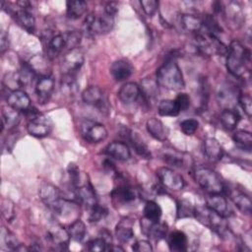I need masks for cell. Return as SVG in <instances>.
Segmentation results:
<instances>
[{
  "instance_id": "cell-1",
  "label": "cell",
  "mask_w": 252,
  "mask_h": 252,
  "mask_svg": "<svg viewBox=\"0 0 252 252\" xmlns=\"http://www.w3.org/2000/svg\"><path fill=\"white\" fill-rule=\"evenodd\" d=\"M226 68L234 77H242L248 71L250 63V50L239 41L233 40L227 47Z\"/></svg>"
},
{
  "instance_id": "cell-2",
  "label": "cell",
  "mask_w": 252,
  "mask_h": 252,
  "mask_svg": "<svg viewBox=\"0 0 252 252\" xmlns=\"http://www.w3.org/2000/svg\"><path fill=\"white\" fill-rule=\"evenodd\" d=\"M157 83L168 90H180L184 87L182 72L177 63L170 59L163 63L157 71Z\"/></svg>"
},
{
  "instance_id": "cell-3",
  "label": "cell",
  "mask_w": 252,
  "mask_h": 252,
  "mask_svg": "<svg viewBox=\"0 0 252 252\" xmlns=\"http://www.w3.org/2000/svg\"><path fill=\"white\" fill-rule=\"evenodd\" d=\"M194 178L208 194H218L224 190V184L220 176L211 168L198 167L194 171Z\"/></svg>"
},
{
  "instance_id": "cell-4",
  "label": "cell",
  "mask_w": 252,
  "mask_h": 252,
  "mask_svg": "<svg viewBox=\"0 0 252 252\" xmlns=\"http://www.w3.org/2000/svg\"><path fill=\"white\" fill-rule=\"evenodd\" d=\"M195 46L197 50L207 56L215 54H226L227 47L214 36L204 31H201L195 35Z\"/></svg>"
},
{
  "instance_id": "cell-5",
  "label": "cell",
  "mask_w": 252,
  "mask_h": 252,
  "mask_svg": "<svg viewBox=\"0 0 252 252\" xmlns=\"http://www.w3.org/2000/svg\"><path fill=\"white\" fill-rule=\"evenodd\" d=\"M194 216L199 220L200 222L209 226L212 230L218 234L223 236L227 232V226L224 221V218L212 211L208 207L195 208Z\"/></svg>"
},
{
  "instance_id": "cell-6",
  "label": "cell",
  "mask_w": 252,
  "mask_h": 252,
  "mask_svg": "<svg viewBox=\"0 0 252 252\" xmlns=\"http://www.w3.org/2000/svg\"><path fill=\"white\" fill-rule=\"evenodd\" d=\"M113 25V17L105 14L104 12L102 15L92 13L87 16L84 22L85 31L92 35L105 34L112 30Z\"/></svg>"
},
{
  "instance_id": "cell-7",
  "label": "cell",
  "mask_w": 252,
  "mask_h": 252,
  "mask_svg": "<svg viewBox=\"0 0 252 252\" xmlns=\"http://www.w3.org/2000/svg\"><path fill=\"white\" fill-rule=\"evenodd\" d=\"M79 130L82 137L89 143H99L107 137V130L105 127L94 120L83 119L79 123Z\"/></svg>"
},
{
  "instance_id": "cell-8",
  "label": "cell",
  "mask_w": 252,
  "mask_h": 252,
  "mask_svg": "<svg viewBox=\"0 0 252 252\" xmlns=\"http://www.w3.org/2000/svg\"><path fill=\"white\" fill-rule=\"evenodd\" d=\"M51 211L59 220L67 222L71 221V223L78 220L80 215L79 203L64 197L59 200V202L51 209Z\"/></svg>"
},
{
  "instance_id": "cell-9",
  "label": "cell",
  "mask_w": 252,
  "mask_h": 252,
  "mask_svg": "<svg viewBox=\"0 0 252 252\" xmlns=\"http://www.w3.org/2000/svg\"><path fill=\"white\" fill-rule=\"evenodd\" d=\"M84 64V53L79 48L71 49L62 57L60 68L63 74L75 75Z\"/></svg>"
},
{
  "instance_id": "cell-10",
  "label": "cell",
  "mask_w": 252,
  "mask_h": 252,
  "mask_svg": "<svg viewBox=\"0 0 252 252\" xmlns=\"http://www.w3.org/2000/svg\"><path fill=\"white\" fill-rule=\"evenodd\" d=\"M157 176L163 187L173 191H179L183 189L185 185L183 177L169 167L163 166L158 168Z\"/></svg>"
},
{
  "instance_id": "cell-11",
  "label": "cell",
  "mask_w": 252,
  "mask_h": 252,
  "mask_svg": "<svg viewBox=\"0 0 252 252\" xmlns=\"http://www.w3.org/2000/svg\"><path fill=\"white\" fill-rule=\"evenodd\" d=\"M52 129V123L50 119L40 113H37L33 117L30 118L27 126V130L30 135L36 138H43L47 136Z\"/></svg>"
},
{
  "instance_id": "cell-12",
  "label": "cell",
  "mask_w": 252,
  "mask_h": 252,
  "mask_svg": "<svg viewBox=\"0 0 252 252\" xmlns=\"http://www.w3.org/2000/svg\"><path fill=\"white\" fill-rule=\"evenodd\" d=\"M34 91L37 100L40 103H46L54 91V80L50 76L39 77L35 84Z\"/></svg>"
},
{
  "instance_id": "cell-13",
  "label": "cell",
  "mask_w": 252,
  "mask_h": 252,
  "mask_svg": "<svg viewBox=\"0 0 252 252\" xmlns=\"http://www.w3.org/2000/svg\"><path fill=\"white\" fill-rule=\"evenodd\" d=\"M7 103L18 111H26L31 107V99L26 92L13 90L7 96Z\"/></svg>"
},
{
  "instance_id": "cell-14",
  "label": "cell",
  "mask_w": 252,
  "mask_h": 252,
  "mask_svg": "<svg viewBox=\"0 0 252 252\" xmlns=\"http://www.w3.org/2000/svg\"><path fill=\"white\" fill-rule=\"evenodd\" d=\"M47 237L53 245L60 249L67 248L69 239L71 238L68 229H65L60 224H55L54 226L50 227V229L47 232Z\"/></svg>"
},
{
  "instance_id": "cell-15",
  "label": "cell",
  "mask_w": 252,
  "mask_h": 252,
  "mask_svg": "<svg viewBox=\"0 0 252 252\" xmlns=\"http://www.w3.org/2000/svg\"><path fill=\"white\" fill-rule=\"evenodd\" d=\"M41 201L51 210L62 198L60 190L50 183H44L39 189Z\"/></svg>"
},
{
  "instance_id": "cell-16",
  "label": "cell",
  "mask_w": 252,
  "mask_h": 252,
  "mask_svg": "<svg viewBox=\"0 0 252 252\" xmlns=\"http://www.w3.org/2000/svg\"><path fill=\"white\" fill-rule=\"evenodd\" d=\"M207 207L210 208L212 211L216 212L220 216L225 218L229 216V207L226 199L220 194H209L206 199Z\"/></svg>"
},
{
  "instance_id": "cell-17",
  "label": "cell",
  "mask_w": 252,
  "mask_h": 252,
  "mask_svg": "<svg viewBox=\"0 0 252 252\" xmlns=\"http://www.w3.org/2000/svg\"><path fill=\"white\" fill-rule=\"evenodd\" d=\"M229 198L231 199V201L234 203V205L238 208V210L240 212H242L243 214L246 215H250L251 213V199L250 197L240 191L239 189H235V188H231L229 189V191H227Z\"/></svg>"
},
{
  "instance_id": "cell-18",
  "label": "cell",
  "mask_w": 252,
  "mask_h": 252,
  "mask_svg": "<svg viewBox=\"0 0 252 252\" xmlns=\"http://www.w3.org/2000/svg\"><path fill=\"white\" fill-rule=\"evenodd\" d=\"M76 200L79 204L85 205L89 210L97 204V199L94 191L90 185H83L77 187L75 190Z\"/></svg>"
},
{
  "instance_id": "cell-19",
  "label": "cell",
  "mask_w": 252,
  "mask_h": 252,
  "mask_svg": "<svg viewBox=\"0 0 252 252\" xmlns=\"http://www.w3.org/2000/svg\"><path fill=\"white\" fill-rule=\"evenodd\" d=\"M204 154L210 161L217 162L222 158L223 149L217 139L207 138L204 141Z\"/></svg>"
},
{
  "instance_id": "cell-20",
  "label": "cell",
  "mask_w": 252,
  "mask_h": 252,
  "mask_svg": "<svg viewBox=\"0 0 252 252\" xmlns=\"http://www.w3.org/2000/svg\"><path fill=\"white\" fill-rule=\"evenodd\" d=\"M104 153L108 157L117 160H127L131 156L129 147L123 142H112L108 144Z\"/></svg>"
},
{
  "instance_id": "cell-21",
  "label": "cell",
  "mask_w": 252,
  "mask_h": 252,
  "mask_svg": "<svg viewBox=\"0 0 252 252\" xmlns=\"http://www.w3.org/2000/svg\"><path fill=\"white\" fill-rule=\"evenodd\" d=\"M133 73L132 65L126 60H116L110 66V74L118 82L128 79Z\"/></svg>"
},
{
  "instance_id": "cell-22",
  "label": "cell",
  "mask_w": 252,
  "mask_h": 252,
  "mask_svg": "<svg viewBox=\"0 0 252 252\" xmlns=\"http://www.w3.org/2000/svg\"><path fill=\"white\" fill-rule=\"evenodd\" d=\"M111 197L117 203L129 204L136 199L135 190L128 184H120L115 187L111 192Z\"/></svg>"
},
{
  "instance_id": "cell-23",
  "label": "cell",
  "mask_w": 252,
  "mask_h": 252,
  "mask_svg": "<svg viewBox=\"0 0 252 252\" xmlns=\"http://www.w3.org/2000/svg\"><path fill=\"white\" fill-rule=\"evenodd\" d=\"M146 127L150 135L158 141H165L168 137V128L158 118H150L147 121Z\"/></svg>"
},
{
  "instance_id": "cell-24",
  "label": "cell",
  "mask_w": 252,
  "mask_h": 252,
  "mask_svg": "<svg viewBox=\"0 0 252 252\" xmlns=\"http://www.w3.org/2000/svg\"><path fill=\"white\" fill-rule=\"evenodd\" d=\"M140 94H141V91L139 86L136 83L130 82V83L124 84L120 88L118 92V98L122 102L129 104V103L135 102L140 96Z\"/></svg>"
},
{
  "instance_id": "cell-25",
  "label": "cell",
  "mask_w": 252,
  "mask_h": 252,
  "mask_svg": "<svg viewBox=\"0 0 252 252\" xmlns=\"http://www.w3.org/2000/svg\"><path fill=\"white\" fill-rule=\"evenodd\" d=\"M82 98L85 103L93 106L99 107L103 104V92L96 86H91L87 88L83 94Z\"/></svg>"
},
{
  "instance_id": "cell-26",
  "label": "cell",
  "mask_w": 252,
  "mask_h": 252,
  "mask_svg": "<svg viewBox=\"0 0 252 252\" xmlns=\"http://www.w3.org/2000/svg\"><path fill=\"white\" fill-rule=\"evenodd\" d=\"M150 221V220H149ZM142 228L144 232L151 238L156 241L162 239L167 231V224L162 221H150L148 225L142 224Z\"/></svg>"
},
{
  "instance_id": "cell-27",
  "label": "cell",
  "mask_w": 252,
  "mask_h": 252,
  "mask_svg": "<svg viewBox=\"0 0 252 252\" xmlns=\"http://www.w3.org/2000/svg\"><path fill=\"white\" fill-rule=\"evenodd\" d=\"M14 18L19 26L25 29L28 32L32 33L35 30V20L33 16L27 10L17 9L13 13Z\"/></svg>"
},
{
  "instance_id": "cell-28",
  "label": "cell",
  "mask_w": 252,
  "mask_h": 252,
  "mask_svg": "<svg viewBox=\"0 0 252 252\" xmlns=\"http://www.w3.org/2000/svg\"><path fill=\"white\" fill-rule=\"evenodd\" d=\"M132 225H133V221L128 218L121 220L119 223L116 225L115 234L117 239L120 242H123V243L129 242L134 237V231H133Z\"/></svg>"
},
{
  "instance_id": "cell-29",
  "label": "cell",
  "mask_w": 252,
  "mask_h": 252,
  "mask_svg": "<svg viewBox=\"0 0 252 252\" xmlns=\"http://www.w3.org/2000/svg\"><path fill=\"white\" fill-rule=\"evenodd\" d=\"M188 240H187V236L183 231H173L169 234L168 238H167V244L168 247L171 251L174 252H181V251H185L187 250V246H188Z\"/></svg>"
},
{
  "instance_id": "cell-30",
  "label": "cell",
  "mask_w": 252,
  "mask_h": 252,
  "mask_svg": "<svg viewBox=\"0 0 252 252\" xmlns=\"http://www.w3.org/2000/svg\"><path fill=\"white\" fill-rule=\"evenodd\" d=\"M180 26L183 30L190 32H200L203 29V20L196 15L185 14L180 16Z\"/></svg>"
},
{
  "instance_id": "cell-31",
  "label": "cell",
  "mask_w": 252,
  "mask_h": 252,
  "mask_svg": "<svg viewBox=\"0 0 252 252\" xmlns=\"http://www.w3.org/2000/svg\"><path fill=\"white\" fill-rule=\"evenodd\" d=\"M224 14L227 20L235 26H240L244 20V14L242 7L237 2H229L226 7L223 8Z\"/></svg>"
},
{
  "instance_id": "cell-32",
  "label": "cell",
  "mask_w": 252,
  "mask_h": 252,
  "mask_svg": "<svg viewBox=\"0 0 252 252\" xmlns=\"http://www.w3.org/2000/svg\"><path fill=\"white\" fill-rule=\"evenodd\" d=\"M20 113L18 110L12 108L11 106H4L2 108V124L3 128H7L8 130H12L15 128L20 122Z\"/></svg>"
},
{
  "instance_id": "cell-33",
  "label": "cell",
  "mask_w": 252,
  "mask_h": 252,
  "mask_svg": "<svg viewBox=\"0 0 252 252\" xmlns=\"http://www.w3.org/2000/svg\"><path fill=\"white\" fill-rule=\"evenodd\" d=\"M86 11H87V3L83 0L66 2V14H67V17L72 20L79 19L85 14Z\"/></svg>"
},
{
  "instance_id": "cell-34",
  "label": "cell",
  "mask_w": 252,
  "mask_h": 252,
  "mask_svg": "<svg viewBox=\"0 0 252 252\" xmlns=\"http://www.w3.org/2000/svg\"><path fill=\"white\" fill-rule=\"evenodd\" d=\"M239 120H240V116H239L238 112L233 109L225 108L220 113V122L226 130L235 129Z\"/></svg>"
},
{
  "instance_id": "cell-35",
  "label": "cell",
  "mask_w": 252,
  "mask_h": 252,
  "mask_svg": "<svg viewBox=\"0 0 252 252\" xmlns=\"http://www.w3.org/2000/svg\"><path fill=\"white\" fill-rule=\"evenodd\" d=\"M232 139L239 149L250 153L252 147V135L250 132L245 130H238L233 134Z\"/></svg>"
},
{
  "instance_id": "cell-36",
  "label": "cell",
  "mask_w": 252,
  "mask_h": 252,
  "mask_svg": "<svg viewBox=\"0 0 252 252\" xmlns=\"http://www.w3.org/2000/svg\"><path fill=\"white\" fill-rule=\"evenodd\" d=\"M129 140L134 148V150L136 151V153L144 158H147V159H150L152 158V154L148 148V146L144 143V141L136 134V133H133V132H130L129 134Z\"/></svg>"
},
{
  "instance_id": "cell-37",
  "label": "cell",
  "mask_w": 252,
  "mask_h": 252,
  "mask_svg": "<svg viewBox=\"0 0 252 252\" xmlns=\"http://www.w3.org/2000/svg\"><path fill=\"white\" fill-rule=\"evenodd\" d=\"M158 114L161 116H176L180 112L175 100H172V99L161 100L158 103Z\"/></svg>"
},
{
  "instance_id": "cell-38",
  "label": "cell",
  "mask_w": 252,
  "mask_h": 252,
  "mask_svg": "<svg viewBox=\"0 0 252 252\" xmlns=\"http://www.w3.org/2000/svg\"><path fill=\"white\" fill-rule=\"evenodd\" d=\"M161 213V208L155 201H148L144 207V217L150 221L159 220Z\"/></svg>"
},
{
  "instance_id": "cell-39",
  "label": "cell",
  "mask_w": 252,
  "mask_h": 252,
  "mask_svg": "<svg viewBox=\"0 0 252 252\" xmlns=\"http://www.w3.org/2000/svg\"><path fill=\"white\" fill-rule=\"evenodd\" d=\"M68 232L70 234V237L75 241H82L86 236V225L85 223L80 220L79 219L70 223Z\"/></svg>"
},
{
  "instance_id": "cell-40",
  "label": "cell",
  "mask_w": 252,
  "mask_h": 252,
  "mask_svg": "<svg viewBox=\"0 0 252 252\" xmlns=\"http://www.w3.org/2000/svg\"><path fill=\"white\" fill-rule=\"evenodd\" d=\"M63 35L66 43V52L71 49L78 48L82 39L81 32H79L78 31H68L63 32Z\"/></svg>"
},
{
  "instance_id": "cell-41",
  "label": "cell",
  "mask_w": 252,
  "mask_h": 252,
  "mask_svg": "<svg viewBox=\"0 0 252 252\" xmlns=\"http://www.w3.org/2000/svg\"><path fill=\"white\" fill-rule=\"evenodd\" d=\"M195 207L188 200H180L177 203V218H191L194 217Z\"/></svg>"
},
{
  "instance_id": "cell-42",
  "label": "cell",
  "mask_w": 252,
  "mask_h": 252,
  "mask_svg": "<svg viewBox=\"0 0 252 252\" xmlns=\"http://www.w3.org/2000/svg\"><path fill=\"white\" fill-rule=\"evenodd\" d=\"M62 91L66 92L68 94H74L78 90V85L75 79V75H66L63 74L61 80Z\"/></svg>"
},
{
  "instance_id": "cell-43",
  "label": "cell",
  "mask_w": 252,
  "mask_h": 252,
  "mask_svg": "<svg viewBox=\"0 0 252 252\" xmlns=\"http://www.w3.org/2000/svg\"><path fill=\"white\" fill-rule=\"evenodd\" d=\"M107 209L103 206H99L96 204L92 209H90V215H89V220L91 222H97L101 219H104L107 216Z\"/></svg>"
},
{
  "instance_id": "cell-44",
  "label": "cell",
  "mask_w": 252,
  "mask_h": 252,
  "mask_svg": "<svg viewBox=\"0 0 252 252\" xmlns=\"http://www.w3.org/2000/svg\"><path fill=\"white\" fill-rule=\"evenodd\" d=\"M164 157V160L168 163V164H171V165H174L176 167H181L183 166V163H184V159H183V157L182 155H180L179 153L173 151V152H166L164 153L163 155Z\"/></svg>"
},
{
  "instance_id": "cell-45",
  "label": "cell",
  "mask_w": 252,
  "mask_h": 252,
  "mask_svg": "<svg viewBox=\"0 0 252 252\" xmlns=\"http://www.w3.org/2000/svg\"><path fill=\"white\" fill-rule=\"evenodd\" d=\"M199 127V122L196 119H185L180 123L181 131L187 135H193Z\"/></svg>"
},
{
  "instance_id": "cell-46",
  "label": "cell",
  "mask_w": 252,
  "mask_h": 252,
  "mask_svg": "<svg viewBox=\"0 0 252 252\" xmlns=\"http://www.w3.org/2000/svg\"><path fill=\"white\" fill-rule=\"evenodd\" d=\"M238 102L248 117H251L252 113V99L249 94H240L238 95Z\"/></svg>"
},
{
  "instance_id": "cell-47",
  "label": "cell",
  "mask_w": 252,
  "mask_h": 252,
  "mask_svg": "<svg viewBox=\"0 0 252 252\" xmlns=\"http://www.w3.org/2000/svg\"><path fill=\"white\" fill-rule=\"evenodd\" d=\"M107 246L108 244L101 237L93 239L90 242H88V249L94 252H100V251L107 250Z\"/></svg>"
},
{
  "instance_id": "cell-48",
  "label": "cell",
  "mask_w": 252,
  "mask_h": 252,
  "mask_svg": "<svg viewBox=\"0 0 252 252\" xmlns=\"http://www.w3.org/2000/svg\"><path fill=\"white\" fill-rule=\"evenodd\" d=\"M141 6L148 16H153L157 12L158 2L156 0H143L141 1Z\"/></svg>"
},
{
  "instance_id": "cell-49",
  "label": "cell",
  "mask_w": 252,
  "mask_h": 252,
  "mask_svg": "<svg viewBox=\"0 0 252 252\" xmlns=\"http://www.w3.org/2000/svg\"><path fill=\"white\" fill-rule=\"evenodd\" d=\"M4 240H5V243H6V245H7V247H8L9 249H12V250H20L21 247H22V245H21V243L18 241L17 237H16L14 234H12L11 232H9V231L6 232V234H5V236H4Z\"/></svg>"
},
{
  "instance_id": "cell-50",
  "label": "cell",
  "mask_w": 252,
  "mask_h": 252,
  "mask_svg": "<svg viewBox=\"0 0 252 252\" xmlns=\"http://www.w3.org/2000/svg\"><path fill=\"white\" fill-rule=\"evenodd\" d=\"M174 100L180 111H185L190 106V97L185 93L179 94Z\"/></svg>"
},
{
  "instance_id": "cell-51",
  "label": "cell",
  "mask_w": 252,
  "mask_h": 252,
  "mask_svg": "<svg viewBox=\"0 0 252 252\" xmlns=\"http://www.w3.org/2000/svg\"><path fill=\"white\" fill-rule=\"evenodd\" d=\"M132 249L137 252H151L153 251V247L151 243L147 240H138L132 245Z\"/></svg>"
},
{
  "instance_id": "cell-52",
  "label": "cell",
  "mask_w": 252,
  "mask_h": 252,
  "mask_svg": "<svg viewBox=\"0 0 252 252\" xmlns=\"http://www.w3.org/2000/svg\"><path fill=\"white\" fill-rule=\"evenodd\" d=\"M118 11V5L115 2H108L105 6H104V13L114 17V15L117 13Z\"/></svg>"
},
{
  "instance_id": "cell-53",
  "label": "cell",
  "mask_w": 252,
  "mask_h": 252,
  "mask_svg": "<svg viewBox=\"0 0 252 252\" xmlns=\"http://www.w3.org/2000/svg\"><path fill=\"white\" fill-rule=\"evenodd\" d=\"M0 44H1V52L3 53L7 47H8V35L6 34V32L4 31L1 32V40H0Z\"/></svg>"
},
{
  "instance_id": "cell-54",
  "label": "cell",
  "mask_w": 252,
  "mask_h": 252,
  "mask_svg": "<svg viewBox=\"0 0 252 252\" xmlns=\"http://www.w3.org/2000/svg\"><path fill=\"white\" fill-rule=\"evenodd\" d=\"M100 237L103 238L104 241H105L108 245H110L112 238H111V234H110V232H109L108 230H106V229L101 230V231H100Z\"/></svg>"
},
{
  "instance_id": "cell-55",
  "label": "cell",
  "mask_w": 252,
  "mask_h": 252,
  "mask_svg": "<svg viewBox=\"0 0 252 252\" xmlns=\"http://www.w3.org/2000/svg\"><path fill=\"white\" fill-rule=\"evenodd\" d=\"M213 6H214V10H215V12H217V13H220V12H221V11L223 10L222 5H221V3H220V2H215Z\"/></svg>"
},
{
  "instance_id": "cell-56",
  "label": "cell",
  "mask_w": 252,
  "mask_h": 252,
  "mask_svg": "<svg viewBox=\"0 0 252 252\" xmlns=\"http://www.w3.org/2000/svg\"><path fill=\"white\" fill-rule=\"evenodd\" d=\"M107 250H109V251H124L123 248L118 247V246H109V247H107Z\"/></svg>"
}]
</instances>
